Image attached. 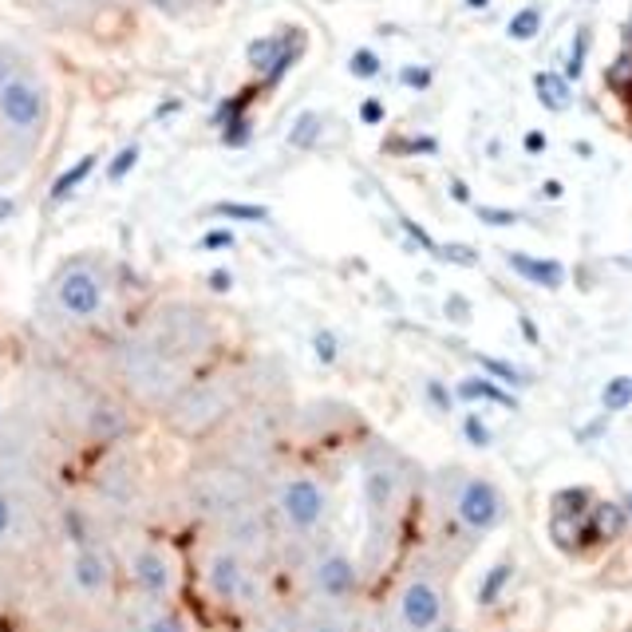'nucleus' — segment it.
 <instances>
[{"label":"nucleus","mask_w":632,"mask_h":632,"mask_svg":"<svg viewBox=\"0 0 632 632\" xmlns=\"http://www.w3.org/2000/svg\"><path fill=\"white\" fill-rule=\"evenodd\" d=\"M463 431H467V439H470V447H491V443H494V435H491V427L482 424L479 415H467V419H463Z\"/></svg>","instance_id":"26"},{"label":"nucleus","mask_w":632,"mask_h":632,"mask_svg":"<svg viewBox=\"0 0 632 632\" xmlns=\"http://www.w3.org/2000/svg\"><path fill=\"white\" fill-rule=\"evenodd\" d=\"M316 139H320V115H313V111L296 115L293 131H289V142H293L296 151H301V147H313Z\"/></svg>","instance_id":"22"},{"label":"nucleus","mask_w":632,"mask_h":632,"mask_svg":"<svg viewBox=\"0 0 632 632\" xmlns=\"http://www.w3.org/2000/svg\"><path fill=\"white\" fill-rule=\"evenodd\" d=\"M506 265H510L518 277H526L538 289H561L566 285V269L561 262H549V257H530V253H506Z\"/></svg>","instance_id":"10"},{"label":"nucleus","mask_w":632,"mask_h":632,"mask_svg":"<svg viewBox=\"0 0 632 632\" xmlns=\"http://www.w3.org/2000/svg\"><path fill=\"white\" fill-rule=\"evenodd\" d=\"M364 502H368L371 514L392 510V502H395V475L392 470L376 467L364 475Z\"/></svg>","instance_id":"15"},{"label":"nucleus","mask_w":632,"mask_h":632,"mask_svg":"<svg viewBox=\"0 0 632 632\" xmlns=\"http://www.w3.org/2000/svg\"><path fill=\"white\" fill-rule=\"evenodd\" d=\"M510 578H514V566L510 561H498V566L482 578V585H479V605H494V601L502 597V589L510 585Z\"/></svg>","instance_id":"19"},{"label":"nucleus","mask_w":632,"mask_h":632,"mask_svg":"<svg viewBox=\"0 0 632 632\" xmlns=\"http://www.w3.org/2000/svg\"><path fill=\"white\" fill-rule=\"evenodd\" d=\"M427 400L435 404V412H451V395H447V388H443L439 380L427 383Z\"/></svg>","instance_id":"35"},{"label":"nucleus","mask_w":632,"mask_h":632,"mask_svg":"<svg viewBox=\"0 0 632 632\" xmlns=\"http://www.w3.org/2000/svg\"><path fill=\"white\" fill-rule=\"evenodd\" d=\"M510 40H534L538 33H542V9L538 4H526V9H518L510 16Z\"/></svg>","instance_id":"18"},{"label":"nucleus","mask_w":632,"mask_h":632,"mask_svg":"<svg viewBox=\"0 0 632 632\" xmlns=\"http://www.w3.org/2000/svg\"><path fill=\"white\" fill-rule=\"evenodd\" d=\"M451 194H455L458 202H467V198H470V194H467V186H463V182H455V186H451Z\"/></svg>","instance_id":"43"},{"label":"nucleus","mask_w":632,"mask_h":632,"mask_svg":"<svg viewBox=\"0 0 632 632\" xmlns=\"http://www.w3.org/2000/svg\"><path fill=\"white\" fill-rule=\"evenodd\" d=\"M439 632H463V629H455V624H443V629H439Z\"/></svg>","instance_id":"47"},{"label":"nucleus","mask_w":632,"mask_h":632,"mask_svg":"<svg viewBox=\"0 0 632 632\" xmlns=\"http://www.w3.org/2000/svg\"><path fill=\"white\" fill-rule=\"evenodd\" d=\"M400 621H404L407 632H431L443 621V593L431 581L415 578L404 585L400 593Z\"/></svg>","instance_id":"5"},{"label":"nucleus","mask_w":632,"mask_h":632,"mask_svg":"<svg viewBox=\"0 0 632 632\" xmlns=\"http://www.w3.org/2000/svg\"><path fill=\"white\" fill-rule=\"evenodd\" d=\"M479 218L486 222V226H514L518 222V214L514 210H494V206H479Z\"/></svg>","instance_id":"32"},{"label":"nucleus","mask_w":632,"mask_h":632,"mask_svg":"<svg viewBox=\"0 0 632 632\" xmlns=\"http://www.w3.org/2000/svg\"><path fill=\"white\" fill-rule=\"evenodd\" d=\"M470 9H486V4H491V0H467Z\"/></svg>","instance_id":"46"},{"label":"nucleus","mask_w":632,"mask_h":632,"mask_svg":"<svg viewBox=\"0 0 632 632\" xmlns=\"http://www.w3.org/2000/svg\"><path fill=\"white\" fill-rule=\"evenodd\" d=\"M458 400H467V404H475V400H482V404H498L506 407V412H518V400H514L510 392H502V383L486 380V376H470V380H463L455 388Z\"/></svg>","instance_id":"13"},{"label":"nucleus","mask_w":632,"mask_h":632,"mask_svg":"<svg viewBox=\"0 0 632 632\" xmlns=\"http://www.w3.org/2000/svg\"><path fill=\"white\" fill-rule=\"evenodd\" d=\"M16 76H21V60H16V52L9 45H0V88Z\"/></svg>","instance_id":"29"},{"label":"nucleus","mask_w":632,"mask_h":632,"mask_svg":"<svg viewBox=\"0 0 632 632\" xmlns=\"http://www.w3.org/2000/svg\"><path fill=\"white\" fill-rule=\"evenodd\" d=\"M542 194H545V198H561V182H545V186H542Z\"/></svg>","instance_id":"42"},{"label":"nucleus","mask_w":632,"mask_h":632,"mask_svg":"<svg viewBox=\"0 0 632 632\" xmlns=\"http://www.w3.org/2000/svg\"><path fill=\"white\" fill-rule=\"evenodd\" d=\"M601 404H605V412H624V407L632 404V380L629 376H617V380L605 383V392H601Z\"/></svg>","instance_id":"20"},{"label":"nucleus","mask_w":632,"mask_h":632,"mask_svg":"<svg viewBox=\"0 0 632 632\" xmlns=\"http://www.w3.org/2000/svg\"><path fill=\"white\" fill-rule=\"evenodd\" d=\"M361 585V573L352 566V557L344 554H325L320 566H316V589L325 593L328 601H349Z\"/></svg>","instance_id":"7"},{"label":"nucleus","mask_w":632,"mask_h":632,"mask_svg":"<svg viewBox=\"0 0 632 632\" xmlns=\"http://www.w3.org/2000/svg\"><path fill=\"white\" fill-rule=\"evenodd\" d=\"M526 147H530V151H542V147H545V135H526Z\"/></svg>","instance_id":"41"},{"label":"nucleus","mask_w":632,"mask_h":632,"mask_svg":"<svg viewBox=\"0 0 632 632\" xmlns=\"http://www.w3.org/2000/svg\"><path fill=\"white\" fill-rule=\"evenodd\" d=\"M103 301H108V285L91 265H67L55 277V305L72 320H96L103 313Z\"/></svg>","instance_id":"2"},{"label":"nucleus","mask_w":632,"mask_h":632,"mask_svg":"<svg viewBox=\"0 0 632 632\" xmlns=\"http://www.w3.org/2000/svg\"><path fill=\"white\" fill-rule=\"evenodd\" d=\"M443 257L458 265H479V253L470 250V245H443Z\"/></svg>","instance_id":"33"},{"label":"nucleus","mask_w":632,"mask_h":632,"mask_svg":"<svg viewBox=\"0 0 632 632\" xmlns=\"http://www.w3.org/2000/svg\"><path fill=\"white\" fill-rule=\"evenodd\" d=\"M281 514L285 522L293 526V530H301V534H308V530H316V526L325 522L328 514V494L325 486L316 479H308V475H296V479H289L281 486Z\"/></svg>","instance_id":"3"},{"label":"nucleus","mask_w":632,"mask_h":632,"mask_svg":"<svg viewBox=\"0 0 632 632\" xmlns=\"http://www.w3.org/2000/svg\"><path fill=\"white\" fill-rule=\"evenodd\" d=\"M9 530H12V502L0 494V542L9 538Z\"/></svg>","instance_id":"36"},{"label":"nucleus","mask_w":632,"mask_h":632,"mask_svg":"<svg viewBox=\"0 0 632 632\" xmlns=\"http://www.w3.org/2000/svg\"><path fill=\"white\" fill-rule=\"evenodd\" d=\"M585 48H589V28H581L573 36V52H569V67H566V79H578L581 67H585Z\"/></svg>","instance_id":"27"},{"label":"nucleus","mask_w":632,"mask_h":632,"mask_svg":"<svg viewBox=\"0 0 632 632\" xmlns=\"http://www.w3.org/2000/svg\"><path fill=\"white\" fill-rule=\"evenodd\" d=\"M629 33H632V28H629Z\"/></svg>","instance_id":"48"},{"label":"nucleus","mask_w":632,"mask_h":632,"mask_svg":"<svg viewBox=\"0 0 632 632\" xmlns=\"http://www.w3.org/2000/svg\"><path fill=\"white\" fill-rule=\"evenodd\" d=\"M214 214L238 222H269V210L265 206H238V202H222V206H214Z\"/></svg>","instance_id":"23"},{"label":"nucleus","mask_w":632,"mask_h":632,"mask_svg":"<svg viewBox=\"0 0 632 632\" xmlns=\"http://www.w3.org/2000/svg\"><path fill=\"white\" fill-rule=\"evenodd\" d=\"M534 91L545 111H569V103H573V88H569V79L561 72H538Z\"/></svg>","instance_id":"14"},{"label":"nucleus","mask_w":632,"mask_h":632,"mask_svg":"<svg viewBox=\"0 0 632 632\" xmlns=\"http://www.w3.org/2000/svg\"><path fill=\"white\" fill-rule=\"evenodd\" d=\"M229 241H233V238H229L226 229H218V233H206V241H202V245H206V250H226Z\"/></svg>","instance_id":"39"},{"label":"nucleus","mask_w":632,"mask_h":632,"mask_svg":"<svg viewBox=\"0 0 632 632\" xmlns=\"http://www.w3.org/2000/svg\"><path fill=\"white\" fill-rule=\"evenodd\" d=\"M361 119L364 123H380L383 119V108L376 103V99H364V103H361Z\"/></svg>","instance_id":"37"},{"label":"nucleus","mask_w":632,"mask_h":632,"mask_svg":"<svg viewBox=\"0 0 632 632\" xmlns=\"http://www.w3.org/2000/svg\"><path fill=\"white\" fill-rule=\"evenodd\" d=\"M313 632H344V629H337V624H316Z\"/></svg>","instance_id":"45"},{"label":"nucleus","mask_w":632,"mask_h":632,"mask_svg":"<svg viewBox=\"0 0 632 632\" xmlns=\"http://www.w3.org/2000/svg\"><path fill=\"white\" fill-rule=\"evenodd\" d=\"M135 163H139V147H123L115 159H111V166H108V178L111 182H119V178H127L135 170Z\"/></svg>","instance_id":"25"},{"label":"nucleus","mask_w":632,"mask_h":632,"mask_svg":"<svg viewBox=\"0 0 632 632\" xmlns=\"http://www.w3.org/2000/svg\"><path fill=\"white\" fill-rule=\"evenodd\" d=\"M142 632H186V624L178 621L175 612H154L151 621L142 624Z\"/></svg>","instance_id":"28"},{"label":"nucleus","mask_w":632,"mask_h":632,"mask_svg":"<svg viewBox=\"0 0 632 632\" xmlns=\"http://www.w3.org/2000/svg\"><path fill=\"white\" fill-rule=\"evenodd\" d=\"M522 332H526V337H530V340H538V328L530 325V320H526V316H522Z\"/></svg>","instance_id":"44"},{"label":"nucleus","mask_w":632,"mask_h":632,"mask_svg":"<svg viewBox=\"0 0 632 632\" xmlns=\"http://www.w3.org/2000/svg\"><path fill=\"white\" fill-rule=\"evenodd\" d=\"M549 534L561 549H578V538L585 534V526H581V514H557L554 510V522H549Z\"/></svg>","instance_id":"17"},{"label":"nucleus","mask_w":632,"mask_h":632,"mask_svg":"<svg viewBox=\"0 0 632 632\" xmlns=\"http://www.w3.org/2000/svg\"><path fill=\"white\" fill-rule=\"evenodd\" d=\"M96 163H99V154H84L76 166H67L64 175L52 182V202H60V198H67V194H76V186L84 182L91 170H96Z\"/></svg>","instance_id":"16"},{"label":"nucleus","mask_w":632,"mask_h":632,"mask_svg":"<svg viewBox=\"0 0 632 632\" xmlns=\"http://www.w3.org/2000/svg\"><path fill=\"white\" fill-rule=\"evenodd\" d=\"M222 127H226V142H229V147L250 142V119H229V123H222Z\"/></svg>","instance_id":"31"},{"label":"nucleus","mask_w":632,"mask_h":632,"mask_svg":"<svg viewBox=\"0 0 632 632\" xmlns=\"http://www.w3.org/2000/svg\"><path fill=\"white\" fill-rule=\"evenodd\" d=\"M624 522H629V510H624L621 502H597V506H593V518H589V526H585V534L601 538V542H612V538L624 534Z\"/></svg>","instance_id":"12"},{"label":"nucleus","mask_w":632,"mask_h":632,"mask_svg":"<svg viewBox=\"0 0 632 632\" xmlns=\"http://www.w3.org/2000/svg\"><path fill=\"white\" fill-rule=\"evenodd\" d=\"M349 72H352L356 79H376V76H380V55L368 52V48H361V52H352Z\"/></svg>","instance_id":"24"},{"label":"nucleus","mask_w":632,"mask_h":632,"mask_svg":"<svg viewBox=\"0 0 632 632\" xmlns=\"http://www.w3.org/2000/svg\"><path fill=\"white\" fill-rule=\"evenodd\" d=\"M131 573H135V585L147 593V597H166L170 593V585H175V573H170V561H166L159 549H139L135 554V561H131Z\"/></svg>","instance_id":"8"},{"label":"nucleus","mask_w":632,"mask_h":632,"mask_svg":"<svg viewBox=\"0 0 632 632\" xmlns=\"http://www.w3.org/2000/svg\"><path fill=\"white\" fill-rule=\"evenodd\" d=\"M400 79H404L407 88H427L431 84V67H404Z\"/></svg>","instance_id":"34"},{"label":"nucleus","mask_w":632,"mask_h":632,"mask_svg":"<svg viewBox=\"0 0 632 632\" xmlns=\"http://www.w3.org/2000/svg\"><path fill=\"white\" fill-rule=\"evenodd\" d=\"M210 289H214V293H226V289H229V273L226 269L210 273Z\"/></svg>","instance_id":"40"},{"label":"nucleus","mask_w":632,"mask_h":632,"mask_svg":"<svg viewBox=\"0 0 632 632\" xmlns=\"http://www.w3.org/2000/svg\"><path fill=\"white\" fill-rule=\"evenodd\" d=\"M0 123L16 139H36L48 123V88L36 76L21 72L0 88Z\"/></svg>","instance_id":"1"},{"label":"nucleus","mask_w":632,"mask_h":632,"mask_svg":"<svg viewBox=\"0 0 632 632\" xmlns=\"http://www.w3.org/2000/svg\"><path fill=\"white\" fill-rule=\"evenodd\" d=\"M316 356H320V361L325 364H332L340 356V344H337V337H332V332H316Z\"/></svg>","instance_id":"30"},{"label":"nucleus","mask_w":632,"mask_h":632,"mask_svg":"<svg viewBox=\"0 0 632 632\" xmlns=\"http://www.w3.org/2000/svg\"><path fill=\"white\" fill-rule=\"evenodd\" d=\"M482 371H491L494 383H510V388H522V383H530V376H526L522 368H514V364L506 361H494V356H479Z\"/></svg>","instance_id":"21"},{"label":"nucleus","mask_w":632,"mask_h":632,"mask_svg":"<svg viewBox=\"0 0 632 632\" xmlns=\"http://www.w3.org/2000/svg\"><path fill=\"white\" fill-rule=\"evenodd\" d=\"M72 581H76L79 593L99 597L111 581V569H108V561H103V554H96V549L84 545V549L76 554V561H72Z\"/></svg>","instance_id":"11"},{"label":"nucleus","mask_w":632,"mask_h":632,"mask_svg":"<svg viewBox=\"0 0 632 632\" xmlns=\"http://www.w3.org/2000/svg\"><path fill=\"white\" fill-rule=\"evenodd\" d=\"M206 585L218 601H238L245 593V566L233 554H214L206 561Z\"/></svg>","instance_id":"9"},{"label":"nucleus","mask_w":632,"mask_h":632,"mask_svg":"<svg viewBox=\"0 0 632 632\" xmlns=\"http://www.w3.org/2000/svg\"><path fill=\"white\" fill-rule=\"evenodd\" d=\"M455 514L470 534H486L502 522V491L486 479H467L455 494Z\"/></svg>","instance_id":"4"},{"label":"nucleus","mask_w":632,"mask_h":632,"mask_svg":"<svg viewBox=\"0 0 632 632\" xmlns=\"http://www.w3.org/2000/svg\"><path fill=\"white\" fill-rule=\"evenodd\" d=\"M447 313H451V320H467L470 305L463 301V296H451V301H447Z\"/></svg>","instance_id":"38"},{"label":"nucleus","mask_w":632,"mask_h":632,"mask_svg":"<svg viewBox=\"0 0 632 632\" xmlns=\"http://www.w3.org/2000/svg\"><path fill=\"white\" fill-rule=\"evenodd\" d=\"M296 55H301V40L296 36H281V33L262 36V40L250 45V67L265 79H281L293 67Z\"/></svg>","instance_id":"6"}]
</instances>
